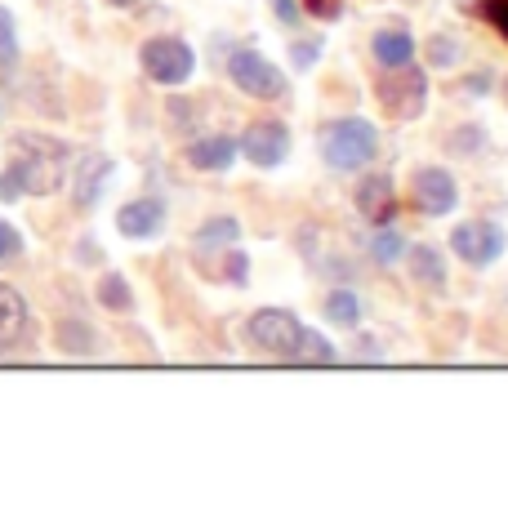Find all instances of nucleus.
<instances>
[{
  "label": "nucleus",
  "instance_id": "1",
  "mask_svg": "<svg viewBox=\"0 0 508 512\" xmlns=\"http://www.w3.org/2000/svg\"><path fill=\"white\" fill-rule=\"evenodd\" d=\"M72 170V147L54 134H14L9 139V161L0 170V201H18V196H54L67 183Z\"/></svg>",
  "mask_w": 508,
  "mask_h": 512
},
{
  "label": "nucleus",
  "instance_id": "2",
  "mask_svg": "<svg viewBox=\"0 0 508 512\" xmlns=\"http://www.w3.org/2000/svg\"><path fill=\"white\" fill-rule=\"evenodd\" d=\"M317 152L326 170L335 174H357L379 156V130L366 116H339L317 130Z\"/></svg>",
  "mask_w": 508,
  "mask_h": 512
},
{
  "label": "nucleus",
  "instance_id": "3",
  "mask_svg": "<svg viewBox=\"0 0 508 512\" xmlns=\"http://www.w3.org/2000/svg\"><path fill=\"white\" fill-rule=\"evenodd\" d=\"M375 103L388 121L406 125V121H419L428 107V72L415 63L406 67H384V76L375 81Z\"/></svg>",
  "mask_w": 508,
  "mask_h": 512
},
{
  "label": "nucleus",
  "instance_id": "4",
  "mask_svg": "<svg viewBox=\"0 0 508 512\" xmlns=\"http://www.w3.org/2000/svg\"><path fill=\"white\" fill-rule=\"evenodd\" d=\"M299 334H304V321L290 308H259V312H250V321H246L250 348L268 361H286V366H295Z\"/></svg>",
  "mask_w": 508,
  "mask_h": 512
},
{
  "label": "nucleus",
  "instance_id": "5",
  "mask_svg": "<svg viewBox=\"0 0 508 512\" xmlns=\"http://www.w3.org/2000/svg\"><path fill=\"white\" fill-rule=\"evenodd\" d=\"M139 67L148 81L174 90V85L192 81V72H197V49L183 41V36H152V41H143V49H139Z\"/></svg>",
  "mask_w": 508,
  "mask_h": 512
},
{
  "label": "nucleus",
  "instance_id": "6",
  "mask_svg": "<svg viewBox=\"0 0 508 512\" xmlns=\"http://www.w3.org/2000/svg\"><path fill=\"white\" fill-rule=\"evenodd\" d=\"M228 76L241 94L259 98V103H277V98H286V90H290L286 72H281L277 63H268V58L250 45H237L228 54Z\"/></svg>",
  "mask_w": 508,
  "mask_h": 512
},
{
  "label": "nucleus",
  "instance_id": "7",
  "mask_svg": "<svg viewBox=\"0 0 508 512\" xmlns=\"http://www.w3.org/2000/svg\"><path fill=\"white\" fill-rule=\"evenodd\" d=\"M451 250H455L459 263L486 272V268H495V263L504 259L508 236H504L500 223H491V219H468V223H459V228L451 232Z\"/></svg>",
  "mask_w": 508,
  "mask_h": 512
},
{
  "label": "nucleus",
  "instance_id": "8",
  "mask_svg": "<svg viewBox=\"0 0 508 512\" xmlns=\"http://www.w3.org/2000/svg\"><path fill=\"white\" fill-rule=\"evenodd\" d=\"M410 205H415L424 219H446L459 210V183L446 165H419L410 174Z\"/></svg>",
  "mask_w": 508,
  "mask_h": 512
},
{
  "label": "nucleus",
  "instance_id": "9",
  "mask_svg": "<svg viewBox=\"0 0 508 512\" xmlns=\"http://www.w3.org/2000/svg\"><path fill=\"white\" fill-rule=\"evenodd\" d=\"M290 147H295V139H290V130L281 121H250L246 134L237 139V152L246 156L254 170H277V165H286Z\"/></svg>",
  "mask_w": 508,
  "mask_h": 512
},
{
  "label": "nucleus",
  "instance_id": "10",
  "mask_svg": "<svg viewBox=\"0 0 508 512\" xmlns=\"http://www.w3.org/2000/svg\"><path fill=\"white\" fill-rule=\"evenodd\" d=\"M32 334H36V321H32V308H27L23 290L0 281V352L27 348Z\"/></svg>",
  "mask_w": 508,
  "mask_h": 512
},
{
  "label": "nucleus",
  "instance_id": "11",
  "mask_svg": "<svg viewBox=\"0 0 508 512\" xmlns=\"http://www.w3.org/2000/svg\"><path fill=\"white\" fill-rule=\"evenodd\" d=\"M353 205H357V214L370 223V228H384V223L397 219L402 196H397V187H393L388 174H366V179L357 183V192H353Z\"/></svg>",
  "mask_w": 508,
  "mask_h": 512
},
{
  "label": "nucleus",
  "instance_id": "12",
  "mask_svg": "<svg viewBox=\"0 0 508 512\" xmlns=\"http://www.w3.org/2000/svg\"><path fill=\"white\" fill-rule=\"evenodd\" d=\"M165 219H170V210H165L161 196H139V201H125L116 210V232L125 241H152L165 232Z\"/></svg>",
  "mask_w": 508,
  "mask_h": 512
},
{
  "label": "nucleus",
  "instance_id": "13",
  "mask_svg": "<svg viewBox=\"0 0 508 512\" xmlns=\"http://www.w3.org/2000/svg\"><path fill=\"white\" fill-rule=\"evenodd\" d=\"M116 174V161L103 152H90L72 165V205L76 210H94L103 201V187Z\"/></svg>",
  "mask_w": 508,
  "mask_h": 512
},
{
  "label": "nucleus",
  "instance_id": "14",
  "mask_svg": "<svg viewBox=\"0 0 508 512\" xmlns=\"http://www.w3.org/2000/svg\"><path fill=\"white\" fill-rule=\"evenodd\" d=\"M188 165L197 174H223V170H232V161H237V139L232 134H201V139H192L188 143Z\"/></svg>",
  "mask_w": 508,
  "mask_h": 512
},
{
  "label": "nucleus",
  "instance_id": "15",
  "mask_svg": "<svg viewBox=\"0 0 508 512\" xmlns=\"http://www.w3.org/2000/svg\"><path fill=\"white\" fill-rule=\"evenodd\" d=\"M406 268H410V277H415L424 290H433V294H442L446 285H451V272H446V254L437 250V245H406Z\"/></svg>",
  "mask_w": 508,
  "mask_h": 512
},
{
  "label": "nucleus",
  "instance_id": "16",
  "mask_svg": "<svg viewBox=\"0 0 508 512\" xmlns=\"http://www.w3.org/2000/svg\"><path fill=\"white\" fill-rule=\"evenodd\" d=\"M370 54H375L379 67H406V63H415L419 41L406 27H384V32L370 36Z\"/></svg>",
  "mask_w": 508,
  "mask_h": 512
},
{
  "label": "nucleus",
  "instance_id": "17",
  "mask_svg": "<svg viewBox=\"0 0 508 512\" xmlns=\"http://www.w3.org/2000/svg\"><path fill=\"white\" fill-rule=\"evenodd\" d=\"M54 348L67 352V357H99L103 339L90 321H58L54 326Z\"/></svg>",
  "mask_w": 508,
  "mask_h": 512
},
{
  "label": "nucleus",
  "instance_id": "18",
  "mask_svg": "<svg viewBox=\"0 0 508 512\" xmlns=\"http://www.w3.org/2000/svg\"><path fill=\"white\" fill-rule=\"evenodd\" d=\"M197 259H214V263H223V268H210V272H205L210 281L237 285V290L250 281V254H246V250H237V245H223V250H205V254H197Z\"/></svg>",
  "mask_w": 508,
  "mask_h": 512
},
{
  "label": "nucleus",
  "instance_id": "19",
  "mask_svg": "<svg viewBox=\"0 0 508 512\" xmlns=\"http://www.w3.org/2000/svg\"><path fill=\"white\" fill-rule=\"evenodd\" d=\"M241 241V223L232 214H214L205 219L197 232H192V250L205 254V250H223V245H237Z\"/></svg>",
  "mask_w": 508,
  "mask_h": 512
},
{
  "label": "nucleus",
  "instance_id": "20",
  "mask_svg": "<svg viewBox=\"0 0 508 512\" xmlns=\"http://www.w3.org/2000/svg\"><path fill=\"white\" fill-rule=\"evenodd\" d=\"M321 317L330 321V326H339V330H357L361 326V299H357V290H330L326 294V303H321Z\"/></svg>",
  "mask_w": 508,
  "mask_h": 512
},
{
  "label": "nucleus",
  "instance_id": "21",
  "mask_svg": "<svg viewBox=\"0 0 508 512\" xmlns=\"http://www.w3.org/2000/svg\"><path fill=\"white\" fill-rule=\"evenodd\" d=\"M339 361V348L326 339L321 330L304 326V334H299V348H295V366H335Z\"/></svg>",
  "mask_w": 508,
  "mask_h": 512
},
{
  "label": "nucleus",
  "instance_id": "22",
  "mask_svg": "<svg viewBox=\"0 0 508 512\" xmlns=\"http://www.w3.org/2000/svg\"><path fill=\"white\" fill-rule=\"evenodd\" d=\"M94 299H99L107 312H134V285L125 281L121 272H103L99 285H94Z\"/></svg>",
  "mask_w": 508,
  "mask_h": 512
},
{
  "label": "nucleus",
  "instance_id": "23",
  "mask_svg": "<svg viewBox=\"0 0 508 512\" xmlns=\"http://www.w3.org/2000/svg\"><path fill=\"white\" fill-rule=\"evenodd\" d=\"M366 250H370V259H375V263H384V268H393V263H402V254H406V236L397 232L393 223H384V228H375V232H370Z\"/></svg>",
  "mask_w": 508,
  "mask_h": 512
},
{
  "label": "nucleus",
  "instance_id": "24",
  "mask_svg": "<svg viewBox=\"0 0 508 512\" xmlns=\"http://www.w3.org/2000/svg\"><path fill=\"white\" fill-rule=\"evenodd\" d=\"M424 58H428V67H437V72H451V67L464 63V41H459V36L437 32V36H428Z\"/></svg>",
  "mask_w": 508,
  "mask_h": 512
},
{
  "label": "nucleus",
  "instance_id": "25",
  "mask_svg": "<svg viewBox=\"0 0 508 512\" xmlns=\"http://www.w3.org/2000/svg\"><path fill=\"white\" fill-rule=\"evenodd\" d=\"M482 147H486V130H482V125H459V130L446 134V152L464 156V161L482 156Z\"/></svg>",
  "mask_w": 508,
  "mask_h": 512
},
{
  "label": "nucleus",
  "instance_id": "26",
  "mask_svg": "<svg viewBox=\"0 0 508 512\" xmlns=\"http://www.w3.org/2000/svg\"><path fill=\"white\" fill-rule=\"evenodd\" d=\"M18 67V23L5 5H0V72Z\"/></svg>",
  "mask_w": 508,
  "mask_h": 512
},
{
  "label": "nucleus",
  "instance_id": "27",
  "mask_svg": "<svg viewBox=\"0 0 508 512\" xmlns=\"http://www.w3.org/2000/svg\"><path fill=\"white\" fill-rule=\"evenodd\" d=\"M321 49H326V36L295 41V45H290V67H295V72H312V67L321 63Z\"/></svg>",
  "mask_w": 508,
  "mask_h": 512
},
{
  "label": "nucleus",
  "instance_id": "28",
  "mask_svg": "<svg viewBox=\"0 0 508 512\" xmlns=\"http://www.w3.org/2000/svg\"><path fill=\"white\" fill-rule=\"evenodd\" d=\"M27 254V241H23V232L14 228V223H5L0 219V263H18Z\"/></svg>",
  "mask_w": 508,
  "mask_h": 512
},
{
  "label": "nucleus",
  "instance_id": "29",
  "mask_svg": "<svg viewBox=\"0 0 508 512\" xmlns=\"http://www.w3.org/2000/svg\"><path fill=\"white\" fill-rule=\"evenodd\" d=\"M477 18H486V23L495 27V32L508 41V0H477V9H473Z\"/></svg>",
  "mask_w": 508,
  "mask_h": 512
},
{
  "label": "nucleus",
  "instance_id": "30",
  "mask_svg": "<svg viewBox=\"0 0 508 512\" xmlns=\"http://www.w3.org/2000/svg\"><path fill=\"white\" fill-rule=\"evenodd\" d=\"M344 5L348 0H304L308 18H317V23H339V18H344Z\"/></svg>",
  "mask_w": 508,
  "mask_h": 512
},
{
  "label": "nucleus",
  "instance_id": "31",
  "mask_svg": "<svg viewBox=\"0 0 508 512\" xmlns=\"http://www.w3.org/2000/svg\"><path fill=\"white\" fill-rule=\"evenodd\" d=\"M459 85H464V94H468V98H486V94L495 90V72H486V67H482V72L464 76V81H459Z\"/></svg>",
  "mask_w": 508,
  "mask_h": 512
},
{
  "label": "nucleus",
  "instance_id": "32",
  "mask_svg": "<svg viewBox=\"0 0 508 512\" xmlns=\"http://www.w3.org/2000/svg\"><path fill=\"white\" fill-rule=\"evenodd\" d=\"M268 5H272V14H277L281 27H299V14H304L299 0H268Z\"/></svg>",
  "mask_w": 508,
  "mask_h": 512
},
{
  "label": "nucleus",
  "instance_id": "33",
  "mask_svg": "<svg viewBox=\"0 0 508 512\" xmlns=\"http://www.w3.org/2000/svg\"><path fill=\"white\" fill-rule=\"evenodd\" d=\"M357 357H361V361H384V343H375V339H357Z\"/></svg>",
  "mask_w": 508,
  "mask_h": 512
},
{
  "label": "nucleus",
  "instance_id": "34",
  "mask_svg": "<svg viewBox=\"0 0 508 512\" xmlns=\"http://www.w3.org/2000/svg\"><path fill=\"white\" fill-rule=\"evenodd\" d=\"M103 5H112V9H134V5H143V0H103Z\"/></svg>",
  "mask_w": 508,
  "mask_h": 512
},
{
  "label": "nucleus",
  "instance_id": "35",
  "mask_svg": "<svg viewBox=\"0 0 508 512\" xmlns=\"http://www.w3.org/2000/svg\"><path fill=\"white\" fill-rule=\"evenodd\" d=\"M455 9H459V14H473V9H477V0H455Z\"/></svg>",
  "mask_w": 508,
  "mask_h": 512
},
{
  "label": "nucleus",
  "instance_id": "36",
  "mask_svg": "<svg viewBox=\"0 0 508 512\" xmlns=\"http://www.w3.org/2000/svg\"><path fill=\"white\" fill-rule=\"evenodd\" d=\"M500 98H504V107H508V76H504V85H500Z\"/></svg>",
  "mask_w": 508,
  "mask_h": 512
}]
</instances>
